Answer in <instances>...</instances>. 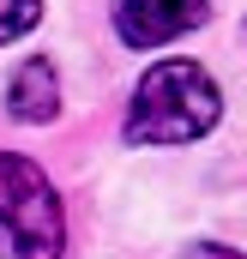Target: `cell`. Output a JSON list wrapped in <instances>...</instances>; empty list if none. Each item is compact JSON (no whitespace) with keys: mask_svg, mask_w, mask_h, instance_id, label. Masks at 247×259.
Returning a JSON list of instances; mask_svg holds the SVG:
<instances>
[{"mask_svg":"<svg viewBox=\"0 0 247 259\" xmlns=\"http://www.w3.org/2000/svg\"><path fill=\"white\" fill-rule=\"evenodd\" d=\"M43 24V0H0V49Z\"/></svg>","mask_w":247,"mask_h":259,"instance_id":"5","label":"cell"},{"mask_svg":"<svg viewBox=\"0 0 247 259\" xmlns=\"http://www.w3.org/2000/svg\"><path fill=\"white\" fill-rule=\"evenodd\" d=\"M193 259H247V253H241V247H223V241H199Z\"/></svg>","mask_w":247,"mask_h":259,"instance_id":"6","label":"cell"},{"mask_svg":"<svg viewBox=\"0 0 247 259\" xmlns=\"http://www.w3.org/2000/svg\"><path fill=\"white\" fill-rule=\"evenodd\" d=\"M223 115V91L199 61H157L127 103V145H199Z\"/></svg>","mask_w":247,"mask_h":259,"instance_id":"1","label":"cell"},{"mask_svg":"<svg viewBox=\"0 0 247 259\" xmlns=\"http://www.w3.org/2000/svg\"><path fill=\"white\" fill-rule=\"evenodd\" d=\"M211 18V0H115V36L127 49H163Z\"/></svg>","mask_w":247,"mask_h":259,"instance_id":"3","label":"cell"},{"mask_svg":"<svg viewBox=\"0 0 247 259\" xmlns=\"http://www.w3.org/2000/svg\"><path fill=\"white\" fill-rule=\"evenodd\" d=\"M0 241H6L12 259H61L66 253L61 193L18 151H0Z\"/></svg>","mask_w":247,"mask_h":259,"instance_id":"2","label":"cell"},{"mask_svg":"<svg viewBox=\"0 0 247 259\" xmlns=\"http://www.w3.org/2000/svg\"><path fill=\"white\" fill-rule=\"evenodd\" d=\"M6 115L24 121V127H49L61 115V72L49 55H24L12 84H6Z\"/></svg>","mask_w":247,"mask_h":259,"instance_id":"4","label":"cell"}]
</instances>
